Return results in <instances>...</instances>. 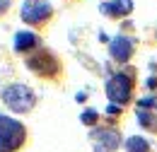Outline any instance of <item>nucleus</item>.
Instances as JSON below:
<instances>
[{
	"instance_id": "0eeeda50",
	"label": "nucleus",
	"mask_w": 157,
	"mask_h": 152,
	"mask_svg": "<svg viewBox=\"0 0 157 152\" xmlns=\"http://www.w3.org/2000/svg\"><path fill=\"white\" fill-rule=\"evenodd\" d=\"M94 142H97V147H94L97 152H111L114 147H118V133L104 128V131L94 133Z\"/></svg>"
},
{
	"instance_id": "f03ea898",
	"label": "nucleus",
	"mask_w": 157,
	"mask_h": 152,
	"mask_svg": "<svg viewBox=\"0 0 157 152\" xmlns=\"http://www.w3.org/2000/svg\"><path fill=\"white\" fill-rule=\"evenodd\" d=\"M2 101L12 109V111H29L34 104H36V97L34 92L29 89V87H24V85H10L7 89H2Z\"/></svg>"
},
{
	"instance_id": "f8f14e48",
	"label": "nucleus",
	"mask_w": 157,
	"mask_h": 152,
	"mask_svg": "<svg viewBox=\"0 0 157 152\" xmlns=\"http://www.w3.org/2000/svg\"><path fill=\"white\" fill-rule=\"evenodd\" d=\"M118 111H121V109H118L116 104H109V114H118Z\"/></svg>"
},
{
	"instance_id": "7ed1b4c3",
	"label": "nucleus",
	"mask_w": 157,
	"mask_h": 152,
	"mask_svg": "<svg viewBox=\"0 0 157 152\" xmlns=\"http://www.w3.org/2000/svg\"><path fill=\"white\" fill-rule=\"evenodd\" d=\"M131 89H133V80H131L128 73H116V75L109 77V82H106V97L116 106L126 104L131 99Z\"/></svg>"
},
{
	"instance_id": "9d476101",
	"label": "nucleus",
	"mask_w": 157,
	"mask_h": 152,
	"mask_svg": "<svg viewBox=\"0 0 157 152\" xmlns=\"http://www.w3.org/2000/svg\"><path fill=\"white\" fill-rule=\"evenodd\" d=\"M126 150H128V152H150V145H147V140L133 135V138L126 140Z\"/></svg>"
},
{
	"instance_id": "20e7f679",
	"label": "nucleus",
	"mask_w": 157,
	"mask_h": 152,
	"mask_svg": "<svg viewBox=\"0 0 157 152\" xmlns=\"http://www.w3.org/2000/svg\"><path fill=\"white\" fill-rule=\"evenodd\" d=\"M20 15L27 24H39V22H46L51 17V5L46 0H24Z\"/></svg>"
},
{
	"instance_id": "f257e3e1",
	"label": "nucleus",
	"mask_w": 157,
	"mask_h": 152,
	"mask_svg": "<svg viewBox=\"0 0 157 152\" xmlns=\"http://www.w3.org/2000/svg\"><path fill=\"white\" fill-rule=\"evenodd\" d=\"M24 138L27 133L20 121L0 114V152H15L17 147H22Z\"/></svg>"
},
{
	"instance_id": "9b49d317",
	"label": "nucleus",
	"mask_w": 157,
	"mask_h": 152,
	"mask_svg": "<svg viewBox=\"0 0 157 152\" xmlns=\"http://www.w3.org/2000/svg\"><path fill=\"white\" fill-rule=\"evenodd\" d=\"M94 121H97V111H85V114H82V123L92 126Z\"/></svg>"
},
{
	"instance_id": "1a4fd4ad",
	"label": "nucleus",
	"mask_w": 157,
	"mask_h": 152,
	"mask_svg": "<svg viewBox=\"0 0 157 152\" xmlns=\"http://www.w3.org/2000/svg\"><path fill=\"white\" fill-rule=\"evenodd\" d=\"M39 46V39L34 36L32 32H17V36H15V51H32V48H36Z\"/></svg>"
},
{
	"instance_id": "423d86ee",
	"label": "nucleus",
	"mask_w": 157,
	"mask_h": 152,
	"mask_svg": "<svg viewBox=\"0 0 157 152\" xmlns=\"http://www.w3.org/2000/svg\"><path fill=\"white\" fill-rule=\"evenodd\" d=\"M109 53H111V58L118 60V63L128 60L131 53H133V41H131V39H126V36L111 39V44H109Z\"/></svg>"
},
{
	"instance_id": "39448f33",
	"label": "nucleus",
	"mask_w": 157,
	"mask_h": 152,
	"mask_svg": "<svg viewBox=\"0 0 157 152\" xmlns=\"http://www.w3.org/2000/svg\"><path fill=\"white\" fill-rule=\"evenodd\" d=\"M27 65H29V70H34L39 75H56L58 73V60L46 51H39L36 56L27 58Z\"/></svg>"
},
{
	"instance_id": "6e6552de",
	"label": "nucleus",
	"mask_w": 157,
	"mask_h": 152,
	"mask_svg": "<svg viewBox=\"0 0 157 152\" xmlns=\"http://www.w3.org/2000/svg\"><path fill=\"white\" fill-rule=\"evenodd\" d=\"M99 10L109 17H123L133 12V0H111V2H104Z\"/></svg>"
}]
</instances>
